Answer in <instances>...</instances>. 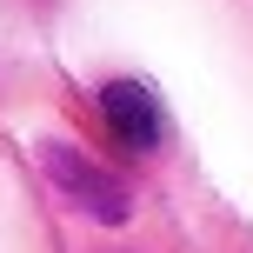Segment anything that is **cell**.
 <instances>
[{"label":"cell","instance_id":"cell-1","mask_svg":"<svg viewBox=\"0 0 253 253\" xmlns=\"http://www.w3.org/2000/svg\"><path fill=\"white\" fill-rule=\"evenodd\" d=\"M47 173H53V187L74 193L93 220H126V187H120L114 173H100L87 153H74V147H47Z\"/></svg>","mask_w":253,"mask_h":253},{"label":"cell","instance_id":"cell-2","mask_svg":"<svg viewBox=\"0 0 253 253\" xmlns=\"http://www.w3.org/2000/svg\"><path fill=\"white\" fill-rule=\"evenodd\" d=\"M100 120L120 133V147L147 153L153 140H160V100H153L140 80H107L100 87Z\"/></svg>","mask_w":253,"mask_h":253}]
</instances>
